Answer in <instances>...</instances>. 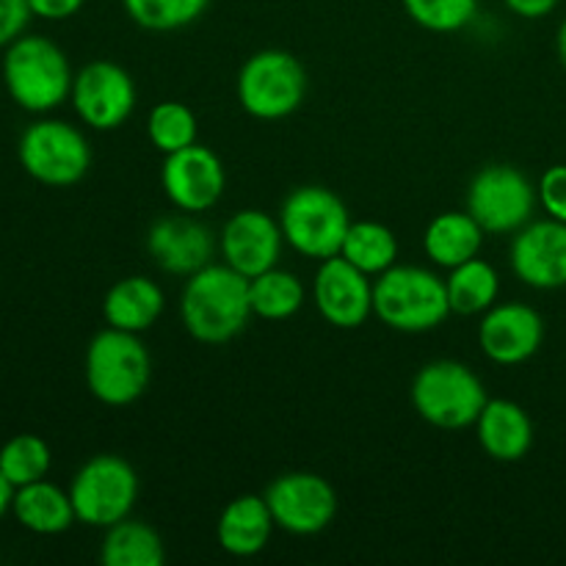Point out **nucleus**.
Masks as SVG:
<instances>
[{
    "mask_svg": "<svg viewBox=\"0 0 566 566\" xmlns=\"http://www.w3.org/2000/svg\"><path fill=\"white\" fill-rule=\"evenodd\" d=\"M3 83L9 97L28 114H48L72 94V66L64 50L48 36L22 33L3 53Z\"/></svg>",
    "mask_w": 566,
    "mask_h": 566,
    "instance_id": "nucleus-2",
    "label": "nucleus"
},
{
    "mask_svg": "<svg viewBox=\"0 0 566 566\" xmlns=\"http://www.w3.org/2000/svg\"><path fill=\"white\" fill-rule=\"evenodd\" d=\"M415 25L431 33H457L479 14V0H401Z\"/></svg>",
    "mask_w": 566,
    "mask_h": 566,
    "instance_id": "nucleus-31",
    "label": "nucleus"
},
{
    "mask_svg": "<svg viewBox=\"0 0 566 566\" xmlns=\"http://www.w3.org/2000/svg\"><path fill=\"white\" fill-rule=\"evenodd\" d=\"M72 108L92 130H116L136 108V83L114 61H92L72 81Z\"/></svg>",
    "mask_w": 566,
    "mask_h": 566,
    "instance_id": "nucleus-12",
    "label": "nucleus"
},
{
    "mask_svg": "<svg viewBox=\"0 0 566 566\" xmlns=\"http://www.w3.org/2000/svg\"><path fill=\"white\" fill-rule=\"evenodd\" d=\"M374 315L407 335L437 329L451 315L446 280L420 265L396 263L374 280Z\"/></svg>",
    "mask_w": 566,
    "mask_h": 566,
    "instance_id": "nucleus-3",
    "label": "nucleus"
},
{
    "mask_svg": "<svg viewBox=\"0 0 566 566\" xmlns=\"http://www.w3.org/2000/svg\"><path fill=\"white\" fill-rule=\"evenodd\" d=\"M249 302H252V313L258 318L287 321L302 310L304 285L296 274L274 265L249 280Z\"/></svg>",
    "mask_w": 566,
    "mask_h": 566,
    "instance_id": "nucleus-27",
    "label": "nucleus"
},
{
    "mask_svg": "<svg viewBox=\"0 0 566 566\" xmlns=\"http://www.w3.org/2000/svg\"><path fill=\"white\" fill-rule=\"evenodd\" d=\"M99 562L105 566H164V539L153 525L125 517L105 528Z\"/></svg>",
    "mask_w": 566,
    "mask_h": 566,
    "instance_id": "nucleus-24",
    "label": "nucleus"
},
{
    "mask_svg": "<svg viewBox=\"0 0 566 566\" xmlns=\"http://www.w3.org/2000/svg\"><path fill=\"white\" fill-rule=\"evenodd\" d=\"M280 227L293 252L313 260H329L340 254L352 216L335 191L324 186H302L293 188L282 202Z\"/></svg>",
    "mask_w": 566,
    "mask_h": 566,
    "instance_id": "nucleus-6",
    "label": "nucleus"
},
{
    "mask_svg": "<svg viewBox=\"0 0 566 566\" xmlns=\"http://www.w3.org/2000/svg\"><path fill=\"white\" fill-rule=\"evenodd\" d=\"M451 313L459 315H484L501 293V276L486 260L473 258L468 263L451 269L446 280Z\"/></svg>",
    "mask_w": 566,
    "mask_h": 566,
    "instance_id": "nucleus-26",
    "label": "nucleus"
},
{
    "mask_svg": "<svg viewBox=\"0 0 566 566\" xmlns=\"http://www.w3.org/2000/svg\"><path fill=\"white\" fill-rule=\"evenodd\" d=\"M216 247L219 241H216L213 230L182 210L177 216L158 219L147 232L149 254L166 274H197L199 269L213 263Z\"/></svg>",
    "mask_w": 566,
    "mask_h": 566,
    "instance_id": "nucleus-18",
    "label": "nucleus"
},
{
    "mask_svg": "<svg viewBox=\"0 0 566 566\" xmlns=\"http://www.w3.org/2000/svg\"><path fill=\"white\" fill-rule=\"evenodd\" d=\"M545 340V321L523 302L492 304L479 326V346L490 363L523 365L534 357Z\"/></svg>",
    "mask_w": 566,
    "mask_h": 566,
    "instance_id": "nucleus-15",
    "label": "nucleus"
},
{
    "mask_svg": "<svg viewBox=\"0 0 566 566\" xmlns=\"http://www.w3.org/2000/svg\"><path fill=\"white\" fill-rule=\"evenodd\" d=\"M53 468L50 446L36 434H17L0 448V473L11 481L14 490L48 479Z\"/></svg>",
    "mask_w": 566,
    "mask_h": 566,
    "instance_id": "nucleus-28",
    "label": "nucleus"
},
{
    "mask_svg": "<svg viewBox=\"0 0 566 566\" xmlns=\"http://www.w3.org/2000/svg\"><path fill=\"white\" fill-rule=\"evenodd\" d=\"M340 258H346L368 276L385 274L398 260L396 232L381 221H352L343 238Z\"/></svg>",
    "mask_w": 566,
    "mask_h": 566,
    "instance_id": "nucleus-25",
    "label": "nucleus"
},
{
    "mask_svg": "<svg viewBox=\"0 0 566 566\" xmlns=\"http://www.w3.org/2000/svg\"><path fill=\"white\" fill-rule=\"evenodd\" d=\"M512 271L536 291L566 287V221H528L512 241Z\"/></svg>",
    "mask_w": 566,
    "mask_h": 566,
    "instance_id": "nucleus-17",
    "label": "nucleus"
},
{
    "mask_svg": "<svg viewBox=\"0 0 566 566\" xmlns=\"http://www.w3.org/2000/svg\"><path fill=\"white\" fill-rule=\"evenodd\" d=\"M282 243L285 235L280 219H271L269 213L254 208L230 216L219 235L224 263L249 280L280 263Z\"/></svg>",
    "mask_w": 566,
    "mask_h": 566,
    "instance_id": "nucleus-16",
    "label": "nucleus"
},
{
    "mask_svg": "<svg viewBox=\"0 0 566 566\" xmlns=\"http://www.w3.org/2000/svg\"><path fill=\"white\" fill-rule=\"evenodd\" d=\"M199 122L197 114L188 108L186 103H175V99H164L149 111L147 119V136L155 149L164 155L180 153V149L197 144Z\"/></svg>",
    "mask_w": 566,
    "mask_h": 566,
    "instance_id": "nucleus-29",
    "label": "nucleus"
},
{
    "mask_svg": "<svg viewBox=\"0 0 566 566\" xmlns=\"http://www.w3.org/2000/svg\"><path fill=\"white\" fill-rule=\"evenodd\" d=\"M307 97V70L285 50H260L238 72V99L249 116L263 122L296 114Z\"/></svg>",
    "mask_w": 566,
    "mask_h": 566,
    "instance_id": "nucleus-7",
    "label": "nucleus"
},
{
    "mask_svg": "<svg viewBox=\"0 0 566 566\" xmlns=\"http://www.w3.org/2000/svg\"><path fill=\"white\" fill-rule=\"evenodd\" d=\"M276 528L293 536H315L332 525L337 514V492L315 473H285L265 490Z\"/></svg>",
    "mask_w": 566,
    "mask_h": 566,
    "instance_id": "nucleus-11",
    "label": "nucleus"
},
{
    "mask_svg": "<svg viewBox=\"0 0 566 566\" xmlns=\"http://www.w3.org/2000/svg\"><path fill=\"white\" fill-rule=\"evenodd\" d=\"M274 528V517L263 495H238L221 512L216 536L224 553L235 558H252L263 553Z\"/></svg>",
    "mask_w": 566,
    "mask_h": 566,
    "instance_id": "nucleus-20",
    "label": "nucleus"
},
{
    "mask_svg": "<svg viewBox=\"0 0 566 566\" xmlns=\"http://www.w3.org/2000/svg\"><path fill=\"white\" fill-rule=\"evenodd\" d=\"M556 50H558V61H562V66L566 70V17H564L562 25H558V33H556Z\"/></svg>",
    "mask_w": 566,
    "mask_h": 566,
    "instance_id": "nucleus-37",
    "label": "nucleus"
},
{
    "mask_svg": "<svg viewBox=\"0 0 566 566\" xmlns=\"http://www.w3.org/2000/svg\"><path fill=\"white\" fill-rule=\"evenodd\" d=\"M125 14L144 31H180L208 11L210 0H122Z\"/></svg>",
    "mask_w": 566,
    "mask_h": 566,
    "instance_id": "nucleus-30",
    "label": "nucleus"
},
{
    "mask_svg": "<svg viewBox=\"0 0 566 566\" xmlns=\"http://www.w3.org/2000/svg\"><path fill=\"white\" fill-rule=\"evenodd\" d=\"M249 276L227 263H208L188 276L180 296V318L188 335L205 346H221L247 329L252 318Z\"/></svg>",
    "mask_w": 566,
    "mask_h": 566,
    "instance_id": "nucleus-1",
    "label": "nucleus"
},
{
    "mask_svg": "<svg viewBox=\"0 0 566 566\" xmlns=\"http://www.w3.org/2000/svg\"><path fill=\"white\" fill-rule=\"evenodd\" d=\"M33 11L28 0H0V48H9L11 42L25 33Z\"/></svg>",
    "mask_w": 566,
    "mask_h": 566,
    "instance_id": "nucleus-33",
    "label": "nucleus"
},
{
    "mask_svg": "<svg viewBox=\"0 0 566 566\" xmlns=\"http://www.w3.org/2000/svg\"><path fill=\"white\" fill-rule=\"evenodd\" d=\"M86 387L105 407H127L147 392L153 379V359L136 332H97L86 348L83 363Z\"/></svg>",
    "mask_w": 566,
    "mask_h": 566,
    "instance_id": "nucleus-4",
    "label": "nucleus"
},
{
    "mask_svg": "<svg viewBox=\"0 0 566 566\" xmlns=\"http://www.w3.org/2000/svg\"><path fill=\"white\" fill-rule=\"evenodd\" d=\"M11 501H14V486H11V481L0 473V517H3L6 512H11Z\"/></svg>",
    "mask_w": 566,
    "mask_h": 566,
    "instance_id": "nucleus-36",
    "label": "nucleus"
},
{
    "mask_svg": "<svg viewBox=\"0 0 566 566\" xmlns=\"http://www.w3.org/2000/svg\"><path fill=\"white\" fill-rule=\"evenodd\" d=\"M484 381L457 359H434L423 365L412 381V407L429 426L442 431H459L475 426L486 407Z\"/></svg>",
    "mask_w": 566,
    "mask_h": 566,
    "instance_id": "nucleus-5",
    "label": "nucleus"
},
{
    "mask_svg": "<svg viewBox=\"0 0 566 566\" xmlns=\"http://www.w3.org/2000/svg\"><path fill=\"white\" fill-rule=\"evenodd\" d=\"M481 243H484V227L470 213H459V210L440 213L429 221L423 232L426 258L448 271L479 258Z\"/></svg>",
    "mask_w": 566,
    "mask_h": 566,
    "instance_id": "nucleus-23",
    "label": "nucleus"
},
{
    "mask_svg": "<svg viewBox=\"0 0 566 566\" xmlns=\"http://www.w3.org/2000/svg\"><path fill=\"white\" fill-rule=\"evenodd\" d=\"M475 434L495 462H520L534 446V423L517 401L490 398L475 420Z\"/></svg>",
    "mask_w": 566,
    "mask_h": 566,
    "instance_id": "nucleus-19",
    "label": "nucleus"
},
{
    "mask_svg": "<svg viewBox=\"0 0 566 566\" xmlns=\"http://www.w3.org/2000/svg\"><path fill=\"white\" fill-rule=\"evenodd\" d=\"M164 307L166 298L160 285L142 274L125 276L116 285H111L103 298V315L108 321V326L136 332V335H142L149 326H155V321L160 318Z\"/></svg>",
    "mask_w": 566,
    "mask_h": 566,
    "instance_id": "nucleus-21",
    "label": "nucleus"
},
{
    "mask_svg": "<svg viewBox=\"0 0 566 566\" xmlns=\"http://www.w3.org/2000/svg\"><path fill=\"white\" fill-rule=\"evenodd\" d=\"M503 3L523 20H542V17L556 11L558 0H503Z\"/></svg>",
    "mask_w": 566,
    "mask_h": 566,
    "instance_id": "nucleus-35",
    "label": "nucleus"
},
{
    "mask_svg": "<svg viewBox=\"0 0 566 566\" xmlns=\"http://www.w3.org/2000/svg\"><path fill=\"white\" fill-rule=\"evenodd\" d=\"M160 186L166 199L182 213H205L221 199L227 186L224 164L213 149L202 144L166 155L160 169Z\"/></svg>",
    "mask_w": 566,
    "mask_h": 566,
    "instance_id": "nucleus-13",
    "label": "nucleus"
},
{
    "mask_svg": "<svg viewBox=\"0 0 566 566\" xmlns=\"http://www.w3.org/2000/svg\"><path fill=\"white\" fill-rule=\"evenodd\" d=\"M536 197L545 213L556 221H566V164L551 166L545 175L539 177L536 186Z\"/></svg>",
    "mask_w": 566,
    "mask_h": 566,
    "instance_id": "nucleus-32",
    "label": "nucleus"
},
{
    "mask_svg": "<svg viewBox=\"0 0 566 566\" xmlns=\"http://www.w3.org/2000/svg\"><path fill=\"white\" fill-rule=\"evenodd\" d=\"M70 497L77 523L111 528L130 517L138 497V475L130 462L116 453H99L77 470L70 484Z\"/></svg>",
    "mask_w": 566,
    "mask_h": 566,
    "instance_id": "nucleus-9",
    "label": "nucleus"
},
{
    "mask_svg": "<svg viewBox=\"0 0 566 566\" xmlns=\"http://www.w3.org/2000/svg\"><path fill=\"white\" fill-rule=\"evenodd\" d=\"M17 158L28 177L50 188L75 186L92 166V147L75 125L64 119H39L22 130Z\"/></svg>",
    "mask_w": 566,
    "mask_h": 566,
    "instance_id": "nucleus-8",
    "label": "nucleus"
},
{
    "mask_svg": "<svg viewBox=\"0 0 566 566\" xmlns=\"http://www.w3.org/2000/svg\"><path fill=\"white\" fill-rule=\"evenodd\" d=\"M374 276L363 274L357 265L335 254L321 260L313 282V298L321 318L337 329H357L374 313Z\"/></svg>",
    "mask_w": 566,
    "mask_h": 566,
    "instance_id": "nucleus-14",
    "label": "nucleus"
},
{
    "mask_svg": "<svg viewBox=\"0 0 566 566\" xmlns=\"http://www.w3.org/2000/svg\"><path fill=\"white\" fill-rule=\"evenodd\" d=\"M11 514L22 528L39 536L64 534L72 528V523H77L70 490L64 492L61 486L50 484L48 479L14 490Z\"/></svg>",
    "mask_w": 566,
    "mask_h": 566,
    "instance_id": "nucleus-22",
    "label": "nucleus"
},
{
    "mask_svg": "<svg viewBox=\"0 0 566 566\" xmlns=\"http://www.w3.org/2000/svg\"><path fill=\"white\" fill-rule=\"evenodd\" d=\"M83 3H86V0H28L33 17L48 22L70 20V17H75L77 11L83 9Z\"/></svg>",
    "mask_w": 566,
    "mask_h": 566,
    "instance_id": "nucleus-34",
    "label": "nucleus"
},
{
    "mask_svg": "<svg viewBox=\"0 0 566 566\" xmlns=\"http://www.w3.org/2000/svg\"><path fill=\"white\" fill-rule=\"evenodd\" d=\"M539 197L536 186L509 164L484 166L468 188V213L484 227L490 235L517 232L534 219Z\"/></svg>",
    "mask_w": 566,
    "mask_h": 566,
    "instance_id": "nucleus-10",
    "label": "nucleus"
}]
</instances>
